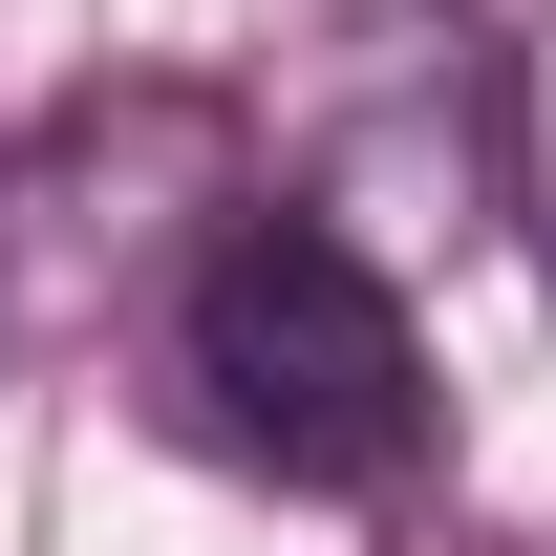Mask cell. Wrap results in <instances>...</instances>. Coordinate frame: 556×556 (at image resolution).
Segmentation results:
<instances>
[{
    "instance_id": "3",
    "label": "cell",
    "mask_w": 556,
    "mask_h": 556,
    "mask_svg": "<svg viewBox=\"0 0 556 556\" xmlns=\"http://www.w3.org/2000/svg\"><path fill=\"white\" fill-rule=\"evenodd\" d=\"M492 172H514V236H535V278H556V22L514 43V86H492Z\"/></svg>"
},
{
    "instance_id": "2",
    "label": "cell",
    "mask_w": 556,
    "mask_h": 556,
    "mask_svg": "<svg viewBox=\"0 0 556 556\" xmlns=\"http://www.w3.org/2000/svg\"><path fill=\"white\" fill-rule=\"evenodd\" d=\"M257 214L236 108L214 86H108L43 150H0V364H86V343H172L193 257Z\"/></svg>"
},
{
    "instance_id": "1",
    "label": "cell",
    "mask_w": 556,
    "mask_h": 556,
    "mask_svg": "<svg viewBox=\"0 0 556 556\" xmlns=\"http://www.w3.org/2000/svg\"><path fill=\"white\" fill-rule=\"evenodd\" d=\"M150 386H172V428L214 471H257V492H407L428 471V343L386 300V257L343 214H300V193H257L193 257Z\"/></svg>"
}]
</instances>
